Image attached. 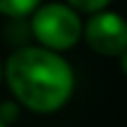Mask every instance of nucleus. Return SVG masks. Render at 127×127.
Returning <instances> with one entry per match:
<instances>
[{
  "label": "nucleus",
  "instance_id": "nucleus-6",
  "mask_svg": "<svg viewBox=\"0 0 127 127\" xmlns=\"http://www.w3.org/2000/svg\"><path fill=\"white\" fill-rule=\"evenodd\" d=\"M19 115H21V106H19L14 99L2 101V104H0V120H2L7 127L12 125V123H17V120H19Z\"/></svg>",
  "mask_w": 127,
  "mask_h": 127
},
{
  "label": "nucleus",
  "instance_id": "nucleus-8",
  "mask_svg": "<svg viewBox=\"0 0 127 127\" xmlns=\"http://www.w3.org/2000/svg\"><path fill=\"white\" fill-rule=\"evenodd\" d=\"M5 82V61L0 59V85Z\"/></svg>",
  "mask_w": 127,
  "mask_h": 127
},
{
  "label": "nucleus",
  "instance_id": "nucleus-1",
  "mask_svg": "<svg viewBox=\"0 0 127 127\" xmlns=\"http://www.w3.org/2000/svg\"><path fill=\"white\" fill-rule=\"evenodd\" d=\"M5 85L21 108L35 115H52L71 101L75 71L64 54L28 42L7 54Z\"/></svg>",
  "mask_w": 127,
  "mask_h": 127
},
{
  "label": "nucleus",
  "instance_id": "nucleus-3",
  "mask_svg": "<svg viewBox=\"0 0 127 127\" xmlns=\"http://www.w3.org/2000/svg\"><path fill=\"white\" fill-rule=\"evenodd\" d=\"M82 40L94 54L118 59L127 50V19L113 9L92 14L85 19Z\"/></svg>",
  "mask_w": 127,
  "mask_h": 127
},
{
  "label": "nucleus",
  "instance_id": "nucleus-9",
  "mask_svg": "<svg viewBox=\"0 0 127 127\" xmlns=\"http://www.w3.org/2000/svg\"><path fill=\"white\" fill-rule=\"evenodd\" d=\"M0 127H7V125H5V123H2V120H0Z\"/></svg>",
  "mask_w": 127,
  "mask_h": 127
},
{
  "label": "nucleus",
  "instance_id": "nucleus-5",
  "mask_svg": "<svg viewBox=\"0 0 127 127\" xmlns=\"http://www.w3.org/2000/svg\"><path fill=\"white\" fill-rule=\"evenodd\" d=\"M66 5H71L75 12H80L82 17H92L96 12H104V9L111 7L113 0H64Z\"/></svg>",
  "mask_w": 127,
  "mask_h": 127
},
{
  "label": "nucleus",
  "instance_id": "nucleus-7",
  "mask_svg": "<svg viewBox=\"0 0 127 127\" xmlns=\"http://www.w3.org/2000/svg\"><path fill=\"white\" fill-rule=\"evenodd\" d=\"M118 61H120V68H123V73H125V75H127V50L123 52V54H120L118 57Z\"/></svg>",
  "mask_w": 127,
  "mask_h": 127
},
{
  "label": "nucleus",
  "instance_id": "nucleus-2",
  "mask_svg": "<svg viewBox=\"0 0 127 127\" xmlns=\"http://www.w3.org/2000/svg\"><path fill=\"white\" fill-rule=\"evenodd\" d=\"M28 26L35 45L66 54L80 45L85 21H82V14L75 12L71 5L57 0V2H42L28 17Z\"/></svg>",
  "mask_w": 127,
  "mask_h": 127
},
{
  "label": "nucleus",
  "instance_id": "nucleus-4",
  "mask_svg": "<svg viewBox=\"0 0 127 127\" xmlns=\"http://www.w3.org/2000/svg\"><path fill=\"white\" fill-rule=\"evenodd\" d=\"M45 0H0V17L5 19H28Z\"/></svg>",
  "mask_w": 127,
  "mask_h": 127
}]
</instances>
